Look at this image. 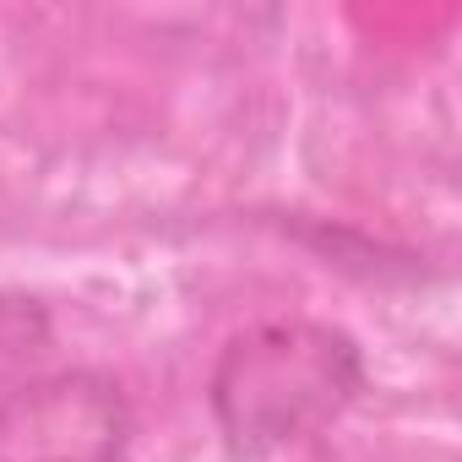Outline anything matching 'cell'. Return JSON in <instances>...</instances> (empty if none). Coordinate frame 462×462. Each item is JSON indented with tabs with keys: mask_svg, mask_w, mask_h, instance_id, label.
<instances>
[{
	"mask_svg": "<svg viewBox=\"0 0 462 462\" xmlns=\"http://www.w3.org/2000/svg\"><path fill=\"white\" fill-rule=\"evenodd\" d=\"M365 386L359 343L332 321H262L228 337L212 370V419L235 457H267L327 430Z\"/></svg>",
	"mask_w": 462,
	"mask_h": 462,
	"instance_id": "cell-1",
	"label": "cell"
},
{
	"mask_svg": "<svg viewBox=\"0 0 462 462\" xmlns=\"http://www.w3.org/2000/svg\"><path fill=\"white\" fill-rule=\"evenodd\" d=\"M131 402L104 370L33 375L0 397V462H125Z\"/></svg>",
	"mask_w": 462,
	"mask_h": 462,
	"instance_id": "cell-2",
	"label": "cell"
},
{
	"mask_svg": "<svg viewBox=\"0 0 462 462\" xmlns=\"http://www.w3.org/2000/svg\"><path fill=\"white\" fill-rule=\"evenodd\" d=\"M50 354V310L28 294H0V397Z\"/></svg>",
	"mask_w": 462,
	"mask_h": 462,
	"instance_id": "cell-3",
	"label": "cell"
}]
</instances>
